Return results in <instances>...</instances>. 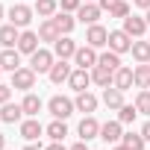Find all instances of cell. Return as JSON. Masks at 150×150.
Returning <instances> with one entry per match:
<instances>
[{
	"mask_svg": "<svg viewBox=\"0 0 150 150\" xmlns=\"http://www.w3.org/2000/svg\"><path fill=\"white\" fill-rule=\"evenodd\" d=\"M74 100L71 97H65V94H53L50 100H47V112L53 115V118H59V121H65V118H71L74 115Z\"/></svg>",
	"mask_w": 150,
	"mask_h": 150,
	"instance_id": "1",
	"label": "cell"
},
{
	"mask_svg": "<svg viewBox=\"0 0 150 150\" xmlns=\"http://www.w3.org/2000/svg\"><path fill=\"white\" fill-rule=\"evenodd\" d=\"M53 62H56V53L47 50V47H38L35 53H30V68H33L35 74H50Z\"/></svg>",
	"mask_w": 150,
	"mask_h": 150,
	"instance_id": "2",
	"label": "cell"
},
{
	"mask_svg": "<svg viewBox=\"0 0 150 150\" xmlns=\"http://www.w3.org/2000/svg\"><path fill=\"white\" fill-rule=\"evenodd\" d=\"M35 77H38V74H35L30 65H27V68L21 65L18 71H12V83H9V86L18 88V91H33V88H35Z\"/></svg>",
	"mask_w": 150,
	"mask_h": 150,
	"instance_id": "3",
	"label": "cell"
},
{
	"mask_svg": "<svg viewBox=\"0 0 150 150\" xmlns=\"http://www.w3.org/2000/svg\"><path fill=\"white\" fill-rule=\"evenodd\" d=\"M33 15H35V9L27 6V3H15V6H9V24H15L18 30H27L30 21H33Z\"/></svg>",
	"mask_w": 150,
	"mask_h": 150,
	"instance_id": "4",
	"label": "cell"
},
{
	"mask_svg": "<svg viewBox=\"0 0 150 150\" xmlns=\"http://www.w3.org/2000/svg\"><path fill=\"white\" fill-rule=\"evenodd\" d=\"M97 59H100V53H97L91 44L77 47V53H74V65H77V68H86V71H91V68L97 65Z\"/></svg>",
	"mask_w": 150,
	"mask_h": 150,
	"instance_id": "5",
	"label": "cell"
},
{
	"mask_svg": "<svg viewBox=\"0 0 150 150\" xmlns=\"http://www.w3.org/2000/svg\"><path fill=\"white\" fill-rule=\"evenodd\" d=\"M86 44H91L94 50L106 47V44H109V30L100 27V24H91V27L86 30Z\"/></svg>",
	"mask_w": 150,
	"mask_h": 150,
	"instance_id": "6",
	"label": "cell"
},
{
	"mask_svg": "<svg viewBox=\"0 0 150 150\" xmlns=\"http://www.w3.org/2000/svg\"><path fill=\"white\" fill-rule=\"evenodd\" d=\"M100 15H103V9H100L97 3H86V0H83V6L77 9V21H80V24H86V27L97 24V21H100Z\"/></svg>",
	"mask_w": 150,
	"mask_h": 150,
	"instance_id": "7",
	"label": "cell"
},
{
	"mask_svg": "<svg viewBox=\"0 0 150 150\" xmlns=\"http://www.w3.org/2000/svg\"><path fill=\"white\" fill-rule=\"evenodd\" d=\"M129 47H132V35H129V33H124V30H112V33H109V50H115V53H129Z\"/></svg>",
	"mask_w": 150,
	"mask_h": 150,
	"instance_id": "8",
	"label": "cell"
},
{
	"mask_svg": "<svg viewBox=\"0 0 150 150\" xmlns=\"http://www.w3.org/2000/svg\"><path fill=\"white\" fill-rule=\"evenodd\" d=\"M77 132H80V138H83V141H91V138H100V121H97L94 115H86V118L80 121Z\"/></svg>",
	"mask_w": 150,
	"mask_h": 150,
	"instance_id": "9",
	"label": "cell"
},
{
	"mask_svg": "<svg viewBox=\"0 0 150 150\" xmlns=\"http://www.w3.org/2000/svg\"><path fill=\"white\" fill-rule=\"evenodd\" d=\"M68 86H71L74 91H88V86H91V71H86V68H74L71 77H68Z\"/></svg>",
	"mask_w": 150,
	"mask_h": 150,
	"instance_id": "10",
	"label": "cell"
},
{
	"mask_svg": "<svg viewBox=\"0 0 150 150\" xmlns=\"http://www.w3.org/2000/svg\"><path fill=\"white\" fill-rule=\"evenodd\" d=\"M71 71H74V68L68 65V59H56L47 77H50V83H53V86H62V83H68V77H71Z\"/></svg>",
	"mask_w": 150,
	"mask_h": 150,
	"instance_id": "11",
	"label": "cell"
},
{
	"mask_svg": "<svg viewBox=\"0 0 150 150\" xmlns=\"http://www.w3.org/2000/svg\"><path fill=\"white\" fill-rule=\"evenodd\" d=\"M53 53H56V59H74V53H77V41L68 38V35H59L53 41Z\"/></svg>",
	"mask_w": 150,
	"mask_h": 150,
	"instance_id": "12",
	"label": "cell"
},
{
	"mask_svg": "<svg viewBox=\"0 0 150 150\" xmlns=\"http://www.w3.org/2000/svg\"><path fill=\"white\" fill-rule=\"evenodd\" d=\"M121 30H124V33H129V35H132V38H141V35H144V33H147V21H144V18H138V15H132V12H129V15H127V18H124V27H121Z\"/></svg>",
	"mask_w": 150,
	"mask_h": 150,
	"instance_id": "13",
	"label": "cell"
},
{
	"mask_svg": "<svg viewBox=\"0 0 150 150\" xmlns=\"http://www.w3.org/2000/svg\"><path fill=\"white\" fill-rule=\"evenodd\" d=\"M121 127H124L121 121H106V124H100V138L109 141V144H118V141L124 138V129H121Z\"/></svg>",
	"mask_w": 150,
	"mask_h": 150,
	"instance_id": "14",
	"label": "cell"
},
{
	"mask_svg": "<svg viewBox=\"0 0 150 150\" xmlns=\"http://www.w3.org/2000/svg\"><path fill=\"white\" fill-rule=\"evenodd\" d=\"M0 68L3 71H18L21 68V50L18 47H3V53H0Z\"/></svg>",
	"mask_w": 150,
	"mask_h": 150,
	"instance_id": "15",
	"label": "cell"
},
{
	"mask_svg": "<svg viewBox=\"0 0 150 150\" xmlns=\"http://www.w3.org/2000/svg\"><path fill=\"white\" fill-rule=\"evenodd\" d=\"M0 121L3 124H21L24 121V106L21 103H3V109H0Z\"/></svg>",
	"mask_w": 150,
	"mask_h": 150,
	"instance_id": "16",
	"label": "cell"
},
{
	"mask_svg": "<svg viewBox=\"0 0 150 150\" xmlns=\"http://www.w3.org/2000/svg\"><path fill=\"white\" fill-rule=\"evenodd\" d=\"M91 83L100 86V88H109V86L115 83V71H109V68H103V65H94V68H91Z\"/></svg>",
	"mask_w": 150,
	"mask_h": 150,
	"instance_id": "17",
	"label": "cell"
},
{
	"mask_svg": "<svg viewBox=\"0 0 150 150\" xmlns=\"http://www.w3.org/2000/svg\"><path fill=\"white\" fill-rule=\"evenodd\" d=\"M59 35H62V33H59L56 21H53V18H41V24H38V38H41V41H50V44H53V41L59 38Z\"/></svg>",
	"mask_w": 150,
	"mask_h": 150,
	"instance_id": "18",
	"label": "cell"
},
{
	"mask_svg": "<svg viewBox=\"0 0 150 150\" xmlns=\"http://www.w3.org/2000/svg\"><path fill=\"white\" fill-rule=\"evenodd\" d=\"M38 33H33V30H21V38H18V50L21 53H35L38 50Z\"/></svg>",
	"mask_w": 150,
	"mask_h": 150,
	"instance_id": "19",
	"label": "cell"
},
{
	"mask_svg": "<svg viewBox=\"0 0 150 150\" xmlns=\"http://www.w3.org/2000/svg\"><path fill=\"white\" fill-rule=\"evenodd\" d=\"M21 106H24V115L27 118H38V112H41V97L38 94H33V91H24V100H21Z\"/></svg>",
	"mask_w": 150,
	"mask_h": 150,
	"instance_id": "20",
	"label": "cell"
},
{
	"mask_svg": "<svg viewBox=\"0 0 150 150\" xmlns=\"http://www.w3.org/2000/svg\"><path fill=\"white\" fill-rule=\"evenodd\" d=\"M41 132H44V127L38 124V118H27V121H21V135H24L27 141H38Z\"/></svg>",
	"mask_w": 150,
	"mask_h": 150,
	"instance_id": "21",
	"label": "cell"
},
{
	"mask_svg": "<svg viewBox=\"0 0 150 150\" xmlns=\"http://www.w3.org/2000/svg\"><path fill=\"white\" fill-rule=\"evenodd\" d=\"M112 86H115V88H121V91L132 88V86H135V77H132V68L121 65V68L115 71V83H112Z\"/></svg>",
	"mask_w": 150,
	"mask_h": 150,
	"instance_id": "22",
	"label": "cell"
},
{
	"mask_svg": "<svg viewBox=\"0 0 150 150\" xmlns=\"http://www.w3.org/2000/svg\"><path fill=\"white\" fill-rule=\"evenodd\" d=\"M74 106H77V112L91 115V112L97 109V97H94L91 91H77V100H74Z\"/></svg>",
	"mask_w": 150,
	"mask_h": 150,
	"instance_id": "23",
	"label": "cell"
},
{
	"mask_svg": "<svg viewBox=\"0 0 150 150\" xmlns=\"http://www.w3.org/2000/svg\"><path fill=\"white\" fill-rule=\"evenodd\" d=\"M103 103H106V109L118 112V109L124 106V91H121V88H115V86L103 88Z\"/></svg>",
	"mask_w": 150,
	"mask_h": 150,
	"instance_id": "24",
	"label": "cell"
},
{
	"mask_svg": "<svg viewBox=\"0 0 150 150\" xmlns=\"http://www.w3.org/2000/svg\"><path fill=\"white\" fill-rule=\"evenodd\" d=\"M18 38H21V30L15 24H3L0 27V44L3 47H18Z\"/></svg>",
	"mask_w": 150,
	"mask_h": 150,
	"instance_id": "25",
	"label": "cell"
},
{
	"mask_svg": "<svg viewBox=\"0 0 150 150\" xmlns=\"http://www.w3.org/2000/svg\"><path fill=\"white\" fill-rule=\"evenodd\" d=\"M53 21H56V27H59V33H62V35H68L74 27H77V15H71V12H56V15H53Z\"/></svg>",
	"mask_w": 150,
	"mask_h": 150,
	"instance_id": "26",
	"label": "cell"
},
{
	"mask_svg": "<svg viewBox=\"0 0 150 150\" xmlns=\"http://www.w3.org/2000/svg\"><path fill=\"white\" fill-rule=\"evenodd\" d=\"M44 132L50 135V141H62V138L68 135V124H65V121H59V118H53V121L44 127Z\"/></svg>",
	"mask_w": 150,
	"mask_h": 150,
	"instance_id": "27",
	"label": "cell"
},
{
	"mask_svg": "<svg viewBox=\"0 0 150 150\" xmlns=\"http://www.w3.org/2000/svg\"><path fill=\"white\" fill-rule=\"evenodd\" d=\"M35 15L38 18H53L56 12H59V0H35Z\"/></svg>",
	"mask_w": 150,
	"mask_h": 150,
	"instance_id": "28",
	"label": "cell"
},
{
	"mask_svg": "<svg viewBox=\"0 0 150 150\" xmlns=\"http://www.w3.org/2000/svg\"><path fill=\"white\" fill-rule=\"evenodd\" d=\"M132 77H135V86L138 88H150V65L147 62H138L132 68Z\"/></svg>",
	"mask_w": 150,
	"mask_h": 150,
	"instance_id": "29",
	"label": "cell"
},
{
	"mask_svg": "<svg viewBox=\"0 0 150 150\" xmlns=\"http://www.w3.org/2000/svg\"><path fill=\"white\" fill-rule=\"evenodd\" d=\"M129 53H132V59L135 62H150V41H132V47H129Z\"/></svg>",
	"mask_w": 150,
	"mask_h": 150,
	"instance_id": "30",
	"label": "cell"
},
{
	"mask_svg": "<svg viewBox=\"0 0 150 150\" xmlns=\"http://www.w3.org/2000/svg\"><path fill=\"white\" fill-rule=\"evenodd\" d=\"M97 65H103V68H109V71H118V68H121V53H115V50H103L100 59H97Z\"/></svg>",
	"mask_w": 150,
	"mask_h": 150,
	"instance_id": "31",
	"label": "cell"
},
{
	"mask_svg": "<svg viewBox=\"0 0 150 150\" xmlns=\"http://www.w3.org/2000/svg\"><path fill=\"white\" fill-rule=\"evenodd\" d=\"M129 150H144V144H147V138L141 135V132H124V138H121Z\"/></svg>",
	"mask_w": 150,
	"mask_h": 150,
	"instance_id": "32",
	"label": "cell"
},
{
	"mask_svg": "<svg viewBox=\"0 0 150 150\" xmlns=\"http://www.w3.org/2000/svg\"><path fill=\"white\" fill-rule=\"evenodd\" d=\"M135 109L138 115H150V88H141L135 94Z\"/></svg>",
	"mask_w": 150,
	"mask_h": 150,
	"instance_id": "33",
	"label": "cell"
},
{
	"mask_svg": "<svg viewBox=\"0 0 150 150\" xmlns=\"http://www.w3.org/2000/svg\"><path fill=\"white\" fill-rule=\"evenodd\" d=\"M135 118H138V109H135V103H132V106H127V103H124V106L118 109V121H121V124H132Z\"/></svg>",
	"mask_w": 150,
	"mask_h": 150,
	"instance_id": "34",
	"label": "cell"
},
{
	"mask_svg": "<svg viewBox=\"0 0 150 150\" xmlns=\"http://www.w3.org/2000/svg\"><path fill=\"white\" fill-rule=\"evenodd\" d=\"M129 12H132V6L127 3V0H118V3H115V6L109 9V18H121V21H124V18H127Z\"/></svg>",
	"mask_w": 150,
	"mask_h": 150,
	"instance_id": "35",
	"label": "cell"
},
{
	"mask_svg": "<svg viewBox=\"0 0 150 150\" xmlns=\"http://www.w3.org/2000/svg\"><path fill=\"white\" fill-rule=\"evenodd\" d=\"M80 6H83V0H59V9H62V12H71V15L77 12Z\"/></svg>",
	"mask_w": 150,
	"mask_h": 150,
	"instance_id": "36",
	"label": "cell"
},
{
	"mask_svg": "<svg viewBox=\"0 0 150 150\" xmlns=\"http://www.w3.org/2000/svg\"><path fill=\"white\" fill-rule=\"evenodd\" d=\"M9 100H12V86H3V83H0V106L9 103Z\"/></svg>",
	"mask_w": 150,
	"mask_h": 150,
	"instance_id": "37",
	"label": "cell"
},
{
	"mask_svg": "<svg viewBox=\"0 0 150 150\" xmlns=\"http://www.w3.org/2000/svg\"><path fill=\"white\" fill-rule=\"evenodd\" d=\"M115 3H118V0H97V6H100L103 12H109V9H112Z\"/></svg>",
	"mask_w": 150,
	"mask_h": 150,
	"instance_id": "38",
	"label": "cell"
},
{
	"mask_svg": "<svg viewBox=\"0 0 150 150\" xmlns=\"http://www.w3.org/2000/svg\"><path fill=\"white\" fill-rule=\"evenodd\" d=\"M132 6H138V9L147 12V9H150V0H132Z\"/></svg>",
	"mask_w": 150,
	"mask_h": 150,
	"instance_id": "39",
	"label": "cell"
},
{
	"mask_svg": "<svg viewBox=\"0 0 150 150\" xmlns=\"http://www.w3.org/2000/svg\"><path fill=\"white\" fill-rule=\"evenodd\" d=\"M44 150H68V147H65V144H62V141H53V144H47V147H44Z\"/></svg>",
	"mask_w": 150,
	"mask_h": 150,
	"instance_id": "40",
	"label": "cell"
},
{
	"mask_svg": "<svg viewBox=\"0 0 150 150\" xmlns=\"http://www.w3.org/2000/svg\"><path fill=\"white\" fill-rule=\"evenodd\" d=\"M141 135L150 141V121H144V127H141Z\"/></svg>",
	"mask_w": 150,
	"mask_h": 150,
	"instance_id": "41",
	"label": "cell"
},
{
	"mask_svg": "<svg viewBox=\"0 0 150 150\" xmlns=\"http://www.w3.org/2000/svg\"><path fill=\"white\" fill-rule=\"evenodd\" d=\"M21 150H44L41 144H35V141H27V147H21Z\"/></svg>",
	"mask_w": 150,
	"mask_h": 150,
	"instance_id": "42",
	"label": "cell"
},
{
	"mask_svg": "<svg viewBox=\"0 0 150 150\" xmlns=\"http://www.w3.org/2000/svg\"><path fill=\"white\" fill-rule=\"evenodd\" d=\"M68 150H88V147H86V141H83V138H80V141H77V144H74V147H68Z\"/></svg>",
	"mask_w": 150,
	"mask_h": 150,
	"instance_id": "43",
	"label": "cell"
},
{
	"mask_svg": "<svg viewBox=\"0 0 150 150\" xmlns=\"http://www.w3.org/2000/svg\"><path fill=\"white\" fill-rule=\"evenodd\" d=\"M112 150H129V147H127V144H124V141H118V144H115V147H112Z\"/></svg>",
	"mask_w": 150,
	"mask_h": 150,
	"instance_id": "44",
	"label": "cell"
},
{
	"mask_svg": "<svg viewBox=\"0 0 150 150\" xmlns=\"http://www.w3.org/2000/svg\"><path fill=\"white\" fill-rule=\"evenodd\" d=\"M0 150H6V135L0 132Z\"/></svg>",
	"mask_w": 150,
	"mask_h": 150,
	"instance_id": "45",
	"label": "cell"
},
{
	"mask_svg": "<svg viewBox=\"0 0 150 150\" xmlns=\"http://www.w3.org/2000/svg\"><path fill=\"white\" fill-rule=\"evenodd\" d=\"M144 21H147V27H150V9H147V12H144Z\"/></svg>",
	"mask_w": 150,
	"mask_h": 150,
	"instance_id": "46",
	"label": "cell"
},
{
	"mask_svg": "<svg viewBox=\"0 0 150 150\" xmlns=\"http://www.w3.org/2000/svg\"><path fill=\"white\" fill-rule=\"evenodd\" d=\"M3 15H6V9H3V3H0V18H3Z\"/></svg>",
	"mask_w": 150,
	"mask_h": 150,
	"instance_id": "47",
	"label": "cell"
},
{
	"mask_svg": "<svg viewBox=\"0 0 150 150\" xmlns=\"http://www.w3.org/2000/svg\"><path fill=\"white\" fill-rule=\"evenodd\" d=\"M86 3H97V0H86Z\"/></svg>",
	"mask_w": 150,
	"mask_h": 150,
	"instance_id": "48",
	"label": "cell"
},
{
	"mask_svg": "<svg viewBox=\"0 0 150 150\" xmlns=\"http://www.w3.org/2000/svg\"><path fill=\"white\" fill-rule=\"evenodd\" d=\"M0 74H3V68H0Z\"/></svg>",
	"mask_w": 150,
	"mask_h": 150,
	"instance_id": "49",
	"label": "cell"
},
{
	"mask_svg": "<svg viewBox=\"0 0 150 150\" xmlns=\"http://www.w3.org/2000/svg\"><path fill=\"white\" fill-rule=\"evenodd\" d=\"M147 65H150V62H147Z\"/></svg>",
	"mask_w": 150,
	"mask_h": 150,
	"instance_id": "50",
	"label": "cell"
},
{
	"mask_svg": "<svg viewBox=\"0 0 150 150\" xmlns=\"http://www.w3.org/2000/svg\"><path fill=\"white\" fill-rule=\"evenodd\" d=\"M147 41H150V38H147Z\"/></svg>",
	"mask_w": 150,
	"mask_h": 150,
	"instance_id": "51",
	"label": "cell"
}]
</instances>
